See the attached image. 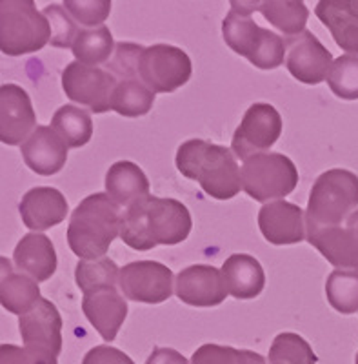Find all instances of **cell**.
<instances>
[{
    "label": "cell",
    "instance_id": "6da1fadb",
    "mask_svg": "<svg viewBox=\"0 0 358 364\" xmlns=\"http://www.w3.org/2000/svg\"><path fill=\"white\" fill-rule=\"evenodd\" d=\"M191 226L190 210L180 200L148 195L126 210L120 237L129 248L148 252L161 245H180L190 237Z\"/></svg>",
    "mask_w": 358,
    "mask_h": 364
},
{
    "label": "cell",
    "instance_id": "7a4b0ae2",
    "mask_svg": "<svg viewBox=\"0 0 358 364\" xmlns=\"http://www.w3.org/2000/svg\"><path fill=\"white\" fill-rule=\"evenodd\" d=\"M175 162L185 178L197 181L202 190L217 200L233 199L242 188L235 154L224 146L191 139L178 146Z\"/></svg>",
    "mask_w": 358,
    "mask_h": 364
},
{
    "label": "cell",
    "instance_id": "3957f363",
    "mask_svg": "<svg viewBox=\"0 0 358 364\" xmlns=\"http://www.w3.org/2000/svg\"><path fill=\"white\" fill-rule=\"evenodd\" d=\"M122 230L120 208L107 193H93L71 213L67 245L84 261H97L107 253Z\"/></svg>",
    "mask_w": 358,
    "mask_h": 364
},
{
    "label": "cell",
    "instance_id": "277c9868",
    "mask_svg": "<svg viewBox=\"0 0 358 364\" xmlns=\"http://www.w3.org/2000/svg\"><path fill=\"white\" fill-rule=\"evenodd\" d=\"M358 208V177L335 168L315 181L305 210V232L315 228L340 226Z\"/></svg>",
    "mask_w": 358,
    "mask_h": 364
},
{
    "label": "cell",
    "instance_id": "5b68a950",
    "mask_svg": "<svg viewBox=\"0 0 358 364\" xmlns=\"http://www.w3.org/2000/svg\"><path fill=\"white\" fill-rule=\"evenodd\" d=\"M51 42V24L35 0H0V50L9 57L35 53Z\"/></svg>",
    "mask_w": 358,
    "mask_h": 364
},
{
    "label": "cell",
    "instance_id": "8992f818",
    "mask_svg": "<svg viewBox=\"0 0 358 364\" xmlns=\"http://www.w3.org/2000/svg\"><path fill=\"white\" fill-rule=\"evenodd\" d=\"M222 35L231 50L259 70H276L284 63V38L256 26L253 18L229 11L222 22Z\"/></svg>",
    "mask_w": 358,
    "mask_h": 364
},
{
    "label": "cell",
    "instance_id": "52a82bcc",
    "mask_svg": "<svg viewBox=\"0 0 358 364\" xmlns=\"http://www.w3.org/2000/svg\"><path fill=\"white\" fill-rule=\"evenodd\" d=\"M242 188L256 203H268L291 193L297 188L298 171L289 157L282 154H259L246 159Z\"/></svg>",
    "mask_w": 358,
    "mask_h": 364
},
{
    "label": "cell",
    "instance_id": "ba28073f",
    "mask_svg": "<svg viewBox=\"0 0 358 364\" xmlns=\"http://www.w3.org/2000/svg\"><path fill=\"white\" fill-rule=\"evenodd\" d=\"M191 58L177 46L155 44L139 57V77L155 93H171L191 79Z\"/></svg>",
    "mask_w": 358,
    "mask_h": 364
},
{
    "label": "cell",
    "instance_id": "9c48e42d",
    "mask_svg": "<svg viewBox=\"0 0 358 364\" xmlns=\"http://www.w3.org/2000/svg\"><path fill=\"white\" fill-rule=\"evenodd\" d=\"M116 84V77L112 71L87 66L79 60L70 63L62 71V87L67 99L87 106L93 113H106L112 109Z\"/></svg>",
    "mask_w": 358,
    "mask_h": 364
},
{
    "label": "cell",
    "instance_id": "30bf717a",
    "mask_svg": "<svg viewBox=\"0 0 358 364\" xmlns=\"http://www.w3.org/2000/svg\"><path fill=\"white\" fill-rule=\"evenodd\" d=\"M280 133H282V117L275 106L256 102L249 106L242 122L237 128L231 141V151L237 159L246 161L275 146L280 139Z\"/></svg>",
    "mask_w": 358,
    "mask_h": 364
},
{
    "label": "cell",
    "instance_id": "8fae6325",
    "mask_svg": "<svg viewBox=\"0 0 358 364\" xmlns=\"http://www.w3.org/2000/svg\"><path fill=\"white\" fill-rule=\"evenodd\" d=\"M119 288L129 301L161 304L173 294V272L162 262H129L120 268Z\"/></svg>",
    "mask_w": 358,
    "mask_h": 364
},
{
    "label": "cell",
    "instance_id": "7c38bea8",
    "mask_svg": "<svg viewBox=\"0 0 358 364\" xmlns=\"http://www.w3.org/2000/svg\"><path fill=\"white\" fill-rule=\"evenodd\" d=\"M286 48V68L295 79L309 86L327 80L333 66V55L311 31L305 29L300 35L288 37Z\"/></svg>",
    "mask_w": 358,
    "mask_h": 364
},
{
    "label": "cell",
    "instance_id": "4fadbf2b",
    "mask_svg": "<svg viewBox=\"0 0 358 364\" xmlns=\"http://www.w3.org/2000/svg\"><path fill=\"white\" fill-rule=\"evenodd\" d=\"M175 294L190 306L211 308L222 304L229 291L222 269L210 264H193L177 275Z\"/></svg>",
    "mask_w": 358,
    "mask_h": 364
},
{
    "label": "cell",
    "instance_id": "5bb4252c",
    "mask_svg": "<svg viewBox=\"0 0 358 364\" xmlns=\"http://www.w3.org/2000/svg\"><path fill=\"white\" fill-rule=\"evenodd\" d=\"M21 337L28 348L57 357L62 352V317L48 299H40L28 314L18 317Z\"/></svg>",
    "mask_w": 358,
    "mask_h": 364
},
{
    "label": "cell",
    "instance_id": "9a60e30c",
    "mask_svg": "<svg viewBox=\"0 0 358 364\" xmlns=\"http://www.w3.org/2000/svg\"><path fill=\"white\" fill-rule=\"evenodd\" d=\"M37 124V115L29 95L17 84L0 87V139L8 146H18L29 139Z\"/></svg>",
    "mask_w": 358,
    "mask_h": 364
},
{
    "label": "cell",
    "instance_id": "2e32d148",
    "mask_svg": "<svg viewBox=\"0 0 358 364\" xmlns=\"http://www.w3.org/2000/svg\"><path fill=\"white\" fill-rule=\"evenodd\" d=\"M259 226L264 239L275 246L297 245L308 235L304 210L288 200L264 204L259 211Z\"/></svg>",
    "mask_w": 358,
    "mask_h": 364
},
{
    "label": "cell",
    "instance_id": "e0dca14e",
    "mask_svg": "<svg viewBox=\"0 0 358 364\" xmlns=\"http://www.w3.org/2000/svg\"><path fill=\"white\" fill-rule=\"evenodd\" d=\"M82 311L106 343H113L128 317V302L116 288H102L84 295Z\"/></svg>",
    "mask_w": 358,
    "mask_h": 364
},
{
    "label": "cell",
    "instance_id": "ac0fdd59",
    "mask_svg": "<svg viewBox=\"0 0 358 364\" xmlns=\"http://www.w3.org/2000/svg\"><path fill=\"white\" fill-rule=\"evenodd\" d=\"M21 154L31 171L38 175H55L67 161V146L51 126H38L22 144Z\"/></svg>",
    "mask_w": 358,
    "mask_h": 364
},
{
    "label": "cell",
    "instance_id": "d6986e66",
    "mask_svg": "<svg viewBox=\"0 0 358 364\" xmlns=\"http://www.w3.org/2000/svg\"><path fill=\"white\" fill-rule=\"evenodd\" d=\"M18 211L26 228L33 232H45L66 219L67 200L55 188H33L22 197Z\"/></svg>",
    "mask_w": 358,
    "mask_h": 364
},
{
    "label": "cell",
    "instance_id": "ffe728a7",
    "mask_svg": "<svg viewBox=\"0 0 358 364\" xmlns=\"http://www.w3.org/2000/svg\"><path fill=\"white\" fill-rule=\"evenodd\" d=\"M315 15L330 29L338 48L358 55V0H318Z\"/></svg>",
    "mask_w": 358,
    "mask_h": 364
},
{
    "label": "cell",
    "instance_id": "44dd1931",
    "mask_svg": "<svg viewBox=\"0 0 358 364\" xmlns=\"http://www.w3.org/2000/svg\"><path fill=\"white\" fill-rule=\"evenodd\" d=\"M308 242L335 268L358 269V235L349 228L325 226L308 230Z\"/></svg>",
    "mask_w": 358,
    "mask_h": 364
},
{
    "label": "cell",
    "instance_id": "7402d4cb",
    "mask_svg": "<svg viewBox=\"0 0 358 364\" xmlns=\"http://www.w3.org/2000/svg\"><path fill=\"white\" fill-rule=\"evenodd\" d=\"M13 262L37 282H44L57 272V252L53 242L45 235L28 233L18 240L13 252Z\"/></svg>",
    "mask_w": 358,
    "mask_h": 364
},
{
    "label": "cell",
    "instance_id": "603a6c76",
    "mask_svg": "<svg viewBox=\"0 0 358 364\" xmlns=\"http://www.w3.org/2000/svg\"><path fill=\"white\" fill-rule=\"evenodd\" d=\"M227 291L235 299H255L266 286V273L255 257L235 253L227 257L222 266Z\"/></svg>",
    "mask_w": 358,
    "mask_h": 364
},
{
    "label": "cell",
    "instance_id": "cb8c5ba5",
    "mask_svg": "<svg viewBox=\"0 0 358 364\" xmlns=\"http://www.w3.org/2000/svg\"><path fill=\"white\" fill-rule=\"evenodd\" d=\"M106 191L119 206H131L149 195V181L135 162L120 161L107 170Z\"/></svg>",
    "mask_w": 358,
    "mask_h": 364
},
{
    "label": "cell",
    "instance_id": "d4e9b609",
    "mask_svg": "<svg viewBox=\"0 0 358 364\" xmlns=\"http://www.w3.org/2000/svg\"><path fill=\"white\" fill-rule=\"evenodd\" d=\"M40 288L35 279L11 269L8 259H2V279H0V302L4 310L15 315L28 314L40 301Z\"/></svg>",
    "mask_w": 358,
    "mask_h": 364
},
{
    "label": "cell",
    "instance_id": "484cf974",
    "mask_svg": "<svg viewBox=\"0 0 358 364\" xmlns=\"http://www.w3.org/2000/svg\"><path fill=\"white\" fill-rule=\"evenodd\" d=\"M259 11L286 37H295L305 31L309 18L304 0H262Z\"/></svg>",
    "mask_w": 358,
    "mask_h": 364
},
{
    "label": "cell",
    "instance_id": "4316f807",
    "mask_svg": "<svg viewBox=\"0 0 358 364\" xmlns=\"http://www.w3.org/2000/svg\"><path fill=\"white\" fill-rule=\"evenodd\" d=\"M51 128L60 135L67 148H82L91 141V135H93V122H91L90 113L71 104L57 109L51 120Z\"/></svg>",
    "mask_w": 358,
    "mask_h": 364
},
{
    "label": "cell",
    "instance_id": "83f0119b",
    "mask_svg": "<svg viewBox=\"0 0 358 364\" xmlns=\"http://www.w3.org/2000/svg\"><path fill=\"white\" fill-rule=\"evenodd\" d=\"M155 102V91L149 90L144 82L139 79L120 80L113 91L112 109L122 117H135L148 115Z\"/></svg>",
    "mask_w": 358,
    "mask_h": 364
},
{
    "label": "cell",
    "instance_id": "f1b7e54d",
    "mask_svg": "<svg viewBox=\"0 0 358 364\" xmlns=\"http://www.w3.org/2000/svg\"><path fill=\"white\" fill-rule=\"evenodd\" d=\"M71 50L79 63L87 64V66H99L115 53V42H113L109 28L99 26L95 29H80Z\"/></svg>",
    "mask_w": 358,
    "mask_h": 364
},
{
    "label": "cell",
    "instance_id": "f546056e",
    "mask_svg": "<svg viewBox=\"0 0 358 364\" xmlns=\"http://www.w3.org/2000/svg\"><path fill=\"white\" fill-rule=\"evenodd\" d=\"M325 295L338 314H357L358 269H335L325 281Z\"/></svg>",
    "mask_w": 358,
    "mask_h": 364
},
{
    "label": "cell",
    "instance_id": "4dcf8cb0",
    "mask_svg": "<svg viewBox=\"0 0 358 364\" xmlns=\"http://www.w3.org/2000/svg\"><path fill=\"white\" fill-rule=\"evenodd\" d=\"M120 277V268L107 257L97 261H84L80 259L75 268V279L84 295L102 288H116Z\"/></svg>",
    "mask_w": 358,
    "mask_h": 364
},
{
    "label": "cell",
    "instance_id": "1f68e13d",
    "mask_svg": "<svg viewBox=\"0 0 358 364\" xmlns=\"http://www.w3.org/2000/svg\"><path fill=\"white\" fill-rule=\"evenodd\" d=\"M269 363L271 364H317L318 357L313 348L298 333H280L275 337L269 348Z\"/></svg>",
    "mask_w": 358,
    "mask_h": 364
},
{
    "label": "cell",
    "instance_id": "d6a6232c",
    "mask_svg": "<svg viewBox=\"0 0 358 364\" xmlns=\"http://www.w3.org/2000/svg\"><path fill=\"white\" fill-rule=\"evenodd\" d=\"M327 84L338 99L358 100V55H342L331 66Z\"/></svg>",
    "mask_w": 358,
    "mask_h": 364
},
{
    "label": "cell",
    "instance_id": "836d02e7",
    "mask_svg": "<svg viewBox=\"0 0 358 364\" xmlns=\"http://www.w3.org/2000/svg\"><path fill=\"white\" fill-rule=\"evenodd\" d=\"M191 364H266V359L251 350L204 344L193 353Z\"/></svg>",
    "mask_w": 358,
    "mask_h": 364
},
{
    "label": "cell",
    "instance_id": "e575fe53",
    "mask_svg": "<svg viewBox=\"0 0 358 364\" xmlns=\"http://www.w3.org/2000/svg\"><path fill=\"white\" fill-rule=\"evenodd\" d=\"M44 17L51 24V46L55 48H73V42L79 37L80 29L77 22L67 15V9L58 4L44 8Z\"/></svg>",
    "mask_w": 358,
    "mask_h": 364
},
{
    "label": "cell",
    "instance_id": "d590c367",
    "mask_svg": "<svg viewBox=\"0 0 358 364\" xmlns=\"http://www.w3.org/2000/svg\"><path fill=\"white\" fill-rule=\"evenodd\" d=\"M64 8L84 28H99L112 13V0H64Z\"/></svg>",
    "mask_w": 358,
    "mask_h": 364
},
{
    "label": "cell",
    "instance_id": "8d00e7d4",
    "mask_svg": "<svg viewBox=\"0 0 358 364\" xmlns=\"http://www.w3.org/2000/svg\"><path fill=\"white\" fill-rule=\"evenodd\" d=\"M142 51H144V46L131 44V42H119L115 46L112 63L107 64V71H112L120 80L136 79V75H139V57Z\"/></svg>",
    "mask_w": 358,
    "mask_h": 364
},
{
    "label": "cell",
    "instance_id": "74e56055",
    "mask_svg": "<svg viewBox=\"0 0 358 364\" xmlns=\"http://www.w3.org/2000/svg\"><path fill=\"white\" fill-rule=\"evenodd\" d=\"M0 364H57V357L28 346L21 348L15 344H2Z\"/></svg>",
    "mask_w": 358,
    "mask_h": 364
},
{
    "label": "cell",
    "instance_id": "f35d334b",
    "mask_svg": "<svg viewBox=\"0 0 358 364\" xmlns=\"http://www.w3.org/2000/svg\"><path fill=\"white\" fill-rule=\"evenodd\" d=\"M82 364H135L128 353H124L122 350L113 346H102L91 348L90 352L84 355Z\"/></svg>",
    "mask_w": 358,
    "mask_h": 364
},
{
    "label": "cell",
    "instance_id": "ab89813d",
    "mask_svg": "<svg viewBox=\"0 0 358 364\" xmlns=\"http://www.w3.org/2000/svg\"><path fill=\"white\" fill-rule=\"evenodd\" d=\"M146 364H188V359L173 348H155Z\"/></svg>",
    "mask_w": 358,
    "mask_h": 364
},
{
    "label": "cell",
    "instance_id": "60d3db41",
    "mask_svg": "<svg viewBox=\"0 0 358 364\" xmlns=\"http://www.w3.org/2000/svg\"><path fill=\"white\" fill-rule=\"evenodd\" d=\"M231 4V11L239 13L242 17H249L251 13H255L256 9H260V0H229Z\"/></svg>",
    "mask_w": 358,
    "mask_h": 364
},
{
    "label": "cell",
    "instance_id": "b9f144b4",
    "mask_svg": "<svg viewBox=\"0 0 358 364\" xmlns=\"http://www.w3.org/2000/svg\"><path fill=\"white\" fill-rule=\"evenodd\" d=\"M347 228H349L351 232L357 233V235H358V210L354 211V213L349 217V219H347Z\"/></svg>",
    "mask_w": 358,
    "mask_h": 364
},
{
    "label": "cell",
    "instance_id": "7bdbcfd3",
    "mask_svg": "<svg viewBox=\"0 0 358 364\" xmlns=\"http://www.w3.org/2000/svg\"><path fill=\"white\" fill-rule=\"evenodd\" d=\"M354 364H358V353H357V359H354Z\"/></svg>",
    "mask_w": 358,
    "mask_h": 364
},
{
    "label": "cell",
    "instance_id": "ee69618b",
    "mask_svg": "<svg viewBox=\"0 0 358 364\" xmlns=\"http://www.w3.org/2000/svg\"><path fill=\"white\" fill-rule=\"evenodd\" d=\"M269 364H271V363H269Z\"/></svg>",
    "mask_w": 358,
    "mask_h": 364
}]
</instances>
